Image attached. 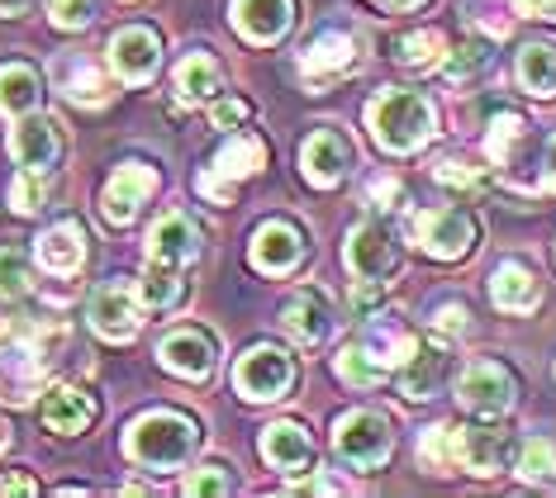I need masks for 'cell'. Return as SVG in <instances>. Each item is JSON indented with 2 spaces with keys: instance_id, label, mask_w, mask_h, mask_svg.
<instances>
[{
  "instance_id": "cell-1",
  "label": "cell",
  "mask_w": 556,
  "mask_h": 498,
  "mask_svg": "<svg viewBox=\"0 0 556 498\" xmlns=\"http://www.w3.org/2000/svg\"><path fill=\"white\" fill-rule=\"evenodd\" d=\"M195 446H200L195 418L172 413V408H157V413L134 418L129 432H124V451H129V461L148 465V470H176V465H186Z\"/></svg>"
},
{
  "instance_id": "cell-2",
  "label": "cell",
  "mask_w": 556,
  "mask_h": 498,
  "mask_svg": "<svg viewBox=\"0 0 556 498\" xmlns=\"http://www.w3.org/2000/svg\"><path fill=\"white\" fill-rule=\"evenodd\" d=\"M366 124L386 152H414L433 138V105L419 91H381L366 105Z\"/></svg>"
},
{
  "instance_id": "cell-3",
  "label": "cell",
  "mask_w": 556,
  "mask_h": 498,
  "mask_svg": "<svg viewBox=\"0 0 556 498\" xmlns=\"http://www.w3.org/2000/svg\"><path fill=\"white\" fill-rule=\"evenodd\" d=\"M267 166V143H262L257 133H238L229 138L219 152H214V162H210V171H200V195L214 200V204H229L233 200V186L243 181V176L252 171H262Z\"/></svg>"
},
{
  "instance_id": "cell-4",
  "label": "cell",
  "mask_w": 556,
  "mask_h": 498,
  "mask_svg": "<svg viewBox=\"0 0 556 498\" xmlns=\"http://www.w3.org/2000/svg\"><path fill=\"white\" fill-rule=\"evenodd\" d=\"M233 385L243 399L252 404H271L295 385V361L276 347H252L238 356V370H233Z\"/></svg>"
},
{
  "instance_id": "cell-5",
  "label": "cell",
  "mask_w": 556,
  "mask_h": 498,
  "mask_svg": "<svg viewBox=\"0 0 556 498\" xmlns=\"http://www.w3.org/2000/svg\"><path fill=\"white\" fill-rule=\"evenodd\" d=\"M338 451H343V461H352L357 470H381L390 461V451H395V437H390V423L381 413H343L338 418Z\"/></svg>"
},
{
  "instance_id": "cell-6",
  "label": "cell",
  "mask_w": 556,
  "mask_h": 498,
  "mask_svg": "<svg viewBox=\"0 0 556 498\" xmlns=\"http://www.w3.org/2000/svg\"><path fill=\"white\" fill-rule=\"evenodd\" d=\"M457 394H462V404L471 408V413L504 418L514 408V399H518V380H514V370L500 366V361H476V366H466Z\"/></svg>"
},
{
  "instance_id": "cell-7",
  "label": "cell",
  "mask_w": 556,
  "mask_h": 498,
  "mask_svg": "<svg viewBox=\"0 0 556 498\" xmlns=\"http://www.w3.org/2000/svg\"><path fill=\"white\" fill-rule=\"evenodd\" d=\"M414 238L433 261H462L476 242V219L466 209H428L414 219Z\"/></svg>"
},
{
  "instance_id": "cell-8",
  "label": "cell",
  "mask_w": 556,
  "mask_h": 498,
  "mask_svg": "<svg viewBox=\"0 0 556 498\" xmlns=\"http://www.w3.org/2000/svg\"><path fill=\"white\" fill-rule=\"evenodd\" d=\"M86 318H91V328L100 337L110 342H129L138 328H143V299H138L134 285H124V280H110V285H100L91 304H86Z\"/></svg>"
},
{
  "instance_id": "cell-9",
  "label": "cell",
  "mask_w": 556,
  "mask_h": 498,
  "mask_svg": "<svg viewBox=\"0 0 556 498\" xmlns=\"http://www.w3.org/2000/svg\"><path fill=\"white\" fill-rule=\"evenodd\" d=\"M248 261L257 266L262 276H286L305 261V233L286 219H271L252 233V247H248Z\"/></svg>"
},
{
  "instance_id": "cell-10",
  "label": "cell",
  "mask_w": 556,
  "mask_h": 498,
  "mask_svg": "<svg viewBox=\"0 0 556 498\" xmlns=\"http://www.w3.org/2000/svg\"><path fill=\"white\" fill-rule=\"evenodd\" d=\"M162 366L176 370V375H186V380H210L214 375V366H219V342L210 337L205 328H176L162 337Z\"/></svg>"
},
{
  "instance_id": "cell-11",
  "label": "cell",
  "mask_w": 556,
  "mask_h": 498,
  "mask_svg": "<svg viewBox=\"0 0 556 498\" xmlns=\"http://www.w3.org/2000/svg\"><path fill=\"white\" fill-rule=\"evenodd\" d=\"M157 62H162V38L153 29H143V24H129V29L110 38V67L119 72V81L129 86L153 81Z\"/></svg>"
},
{
  "instance_id": "cell-12",
  "label": "cell",
  "mask_w": 556,
  "mask_h": 498,
  "mask_svg": "<svg viewBox=\"0 0 556 498\" xmlns=\"http://www.w3.org/2000/svg\"><path fill=\"white\" fill-rule=\"evenodd\" d=\"M157 190V166L148 162H124L115 176H110L105 195H100V204H105V219L110 224H129L138 209H143L148 200H153Z\"/></svg>"
},
{
  "instance_id": "cell-13",
  "label": "cell",
  "mask_w": 556,
  "mask_h": 498,
  "mask_svg": "<svg viewBox=\"0 0 556 498\" xmlns=\"http://www.w3.org/2000/svg\"><path fill=\"white\" fill-rule=\"evenodd\" d=\"M452 370V347L442 337H428V342H414L409 361L400 370V394H409V399H433L442 390V380H447Z\"/></svg>"
},
{
  "instance_id": "cell-14",
  "label": "cell",
  "mask_w": 556,
  "mask_h": 498,
  "mask_svg": "<svg viewBox=\"0 0 556 498\" xmlns=\"http://www.w3.org/2000/svg\"><path fill=\"white\" fill-rule=\"evenodd\" d=\"M10 152H15L20 166L29 171H48L62 157V133L48 114H20L15 133H10Z\"/></svg>"
},
{
  "instance_id": "cell-15",
  "label": "cell",
  "mask_w": 556,
  "mask_h": 498,
  "mask_svg": "<svg viewBox=\"0 0 556 498\" xmlns=\"http://www.w3.org/2000/svg\"><path fill=\"white\" fill-rule=\"evenodd\" d=\"M281 328L290 332L295 342H305V347H314V342H324L328 332H333V304H328L324 290H295V295L286 299L281 309Z\"/></svg>"
},
{
  "instance_id": "cell-16",
  "label": "cell",
  "mask_w": 556,
  "mask_h": 498,
  "mask_svg": "<svg viewBox=\"0 0 556 498\" xmlns=\"http://www.w3.org/2000/svg\"><path fill=\"white\" fill-rule=\"evenodd\" d=\"M452 442H457V465H466L480 480L500 475L509 461V437L500 427H452Z\"/></svg>"
},
{
  "instance_id": "cell-17",
  "label": "cell",
  "mask_w": 556,
  "mask_h": 498,
  "mask_svg": "<svg viewBox=\"0 0 556 498\" xmlns=\"http://www.w3.org/2000/svg\"><path fill=\"white\" fill-rule=\"evenodd\" d=\"M300 166L314 186H338L352 166V148L338 129H314L305 138V152H300Z\"/></svg>"
},
{
  "instance_id": "cell-18",
  "label": "cell",
  "mask_w": 556,
  "mask_h": 498,
  "mask_svg": "<svg viewBox=\"0 0 556 498\" xmlns=\"http://www.w3.org/2000/svg\"><path fill=\"white\" fill-rule=\"evenodd\" d=\"M395 261H400V252H395V242H390V233L381 224H357L348 233V266L357 276L386 280L390 271H395Z\"/></svg>"
},
{
  "instance_id": "cell-19",
  "label": "cell",
  "mask_w": 556,
  "mask_h": 498,
  "mask_svg": "<svg viewBox=\"0 0 556 498\" xmlns=\"http://www.w3.org/2000/svg\"><path fill=\"white\" fill-rule=\"evenodd\" d=\"M195 257H200V228L186 219V214H167V219H157V228L148 233V261H162V266L186 271Z\"/></svg>"
},
{
  "instance_id": "cell-20",
  "label": "cell",
  "mask_w": 556,
  "mask_h": 498,
  "mask_svg": "<svg viewBox=\"0 0 556 498\" xmlns=\"http://www.w3.org/2000/svg\"><path fill=\"white\" fill-rule=\"evenodd\" d=\"M295 24V0H233V29L252 43H276Z\"/></svg>"
},
{
  "instance_id": "cell-21",
  "label": "cell",
  "mask_w": 556,
  "mask_h": 498,
  "mask_svg": "<svg viewBox=\"0 0 556 498\" xmlns=\"http://www.w3.org/2000/svg\"><path fill=\"white\" fill-rule=\"evenodd\" d=\"M39 418H43V427H48V432H58V437H77V432L91 427V418H96V399H91L86 390L58 385V390H48V394H43Z\"/></svg>"
},
{
  "instance_id": "cell-22",
  "label": "cell",
  "mask_w": 556,
  "mask_h": 498,
  "mask_svg": "<svg viewBox=\"0 0 556 498\" xmlns=\"http://www.w3.org/2000/svg\"><path fill=\"white\" fill-rule=\"evenodd\" d=\"M43 356L39 347H10V352H0V399L5 404H24L34 390H39V380H43Z\"/></svg>"
},
{
  "instance_id": "cell-23",
  "label": "cell",
  "mask_w": 556,
  "mask_h": 498,
  "mask_svg": "<svg viewBox=\"0 0 556 498\" xmlns=\"http://www.w3.org/2000/svg\"><path fill=\"white\" fill-rule=\"evenodd\" d=\"M490 295L504 314H533L542 304V280L528 271L523 261H504L495 276H490Z\"/></svg>"
},
{
  "instance_id": "cell-24",
  "label": "cell",
  "mask_w": 556,
  "mask_h": 498,
  "mask_svg": "<svg viewBox=\"0 0 556 498\" xmlns=\"http://www.w3.org/2000/svg\"><path fill=\"white\" fill-rule=\"evenodd\" d=\"M262 456L276 465V470H290V475H305L309 461H314V442L300 423H271L262 432Z\"/></svg>"
},
{
  "instance_id": "cell-25",
  "label": "cell",
  "mask_w": 556,
  "mask_h": 498,
  "mask_svg": "<svg viewBox=\"0 0 556 498\" xmlns=\"http://www.w3.org/2000/svg\"><path fill=\"white\" fill-rule=\"evenodd\" d=\"M39 261L48 266L53 276H77L81 261H86V233L81 224H53L48 233L39 238Z\"/></svg>"
},
{
  "instance_id": "cell-26",
  "label": "cell",
  "mask_w": 556,
  "mask_h": 498,
  "mask_svg": "<svg viewBox=\"0 0 556 498\" xmlns=\"http://www.w3.org/2000/svg\"><path fill=\"white\" fill-rule=\"evenodd\" d=\"M43 95V81L34 67H24V62H5L0 67V114H29L34 105H39Z\"/></svg>"
},
{
  "instance_id": "cell-27",
  "label": "cell",
  "mask_w": 556,
  "mask_h": 498,
  "mask_svg": "<svg viewBox=\"0 0 556 498\" xmlns=\"http://www.w3.org/2000/svg\"><path fill=\"white\" fill-rule=\"evenodd\" d=\"M219 81H224L219 62L205 58V53L181 58V67H176V95H181L186 105H205V100H214V91H219Z\"/></svg>"
},
{
  "instance_id": "cell-28",
  "label": "cell",
  "mask_w": 556,
  "mask_h": 498,
  "mask_svg": "<svg viewBox=\"0 0 556 498\" xmlns=\"http://www.w3.org/2000/svg\"><path fill=\"white\" fill-rule=\"evenodd\" d=\"M518 86L538 100L556 95V48L552 43H528L518 53Z\"/></svg>"
},
{
  "instance_id": "cell-29",
  "label": "cell",
  "mask_w": 556,
  "mask_h": 498,
  "mask_svg": "<svg viewBox=\"0 0 556 498\" xmlns=\"http://www.w3.org/2000/svg\"><path fill=\"white\" fill-rule=\"evenodd\" d=\"M348 67H352V38L348 34L328 29V34H319L309 43V53H305V72L309 76H338Z\"/></svg>"
},
{
  "instance_id": "cell-30",
  "label": "cell",
  "mask_w": 556,
  "mask_h": 498,
  "mask_svg": "<svg viewBox=\"0 0 556 498\" xmlns=\"http://www.w3.org/2000/svg\"><path fill=\"white\" fill-rule=\"evenodd\" d=\"M414 352V332L400 328V323H376L371 332H366V356H371L376 366H404Z\"/></svg>"
},
{
  "instance_id": "cell-31",
  "label": "cell",
  "mask_w": 556,
  "mask_h": 498,
  "mask_svg": "<svg viewBox=\"0 0 556 498\" xmlns=\"http://www.w3.org/2000/svg\"><path fill=\"white\" fill-rule=\"evenodd\" d=\"M395 58L404 62V67H442L447 62V38H442L438 29H419V34H404L395 38Z\"/></svg>"
},
{
  "instance_id": "cell-32",
  "label": "cell",
  "mask_w": 556,
  "mask_h": 498,
  "mask_svg": "<svg viewBox=\"0 0 556 498\" xmlns=\"http://www.w3.org/2000/svg\"><path fill=\"white\" fill-rule=\"evenodd\" d=\"M181 290H186L181 271H176V266H162V261H148L143 280H138V299H143L148 309H172V304L181 299Z\"/></svg>"
},
{
  "instance_id": "cell-33",
  "label": "cell",
  "mask_w": 556,
  "mask_h": 498,
  "mask_svg": "<svg viewBox=\"0 0 556 498\" xmlns=\"http://www.w3.org/2000/svg\"><path fill=\"white\" fill-rule=\"evenodd\" d=\"M518 475L528 484H556V446L533 437L523 446V456H518Z\"/></svg>"
},
{
  "instance_id": "cell-34",
  "label": "cell",
  "mask_w": 556,
  "mask_h": 498,
  "mask_svg": "<svg viewBox=\"0 0 556 498\" xmlns=\"http://www.w3.org/2000/svg\"><path fill=\"white\" fill-rule=\"evenodd\" d=\"M523 138V119L518 114H509V110H500L495 119H490V133H485V152L495 157L500 166L514 157V143Z\"/></svg>"
},
{
  "instance_id": "cell-35",
  "label": "cell",
  "mask_w": 556,
  "mask_h": 498,
  "mask_svg": "<svg viewBox=\"0 0 556 498\" xmlns=\"http://www.w3.org/2000/svg\"><path fill=\"white\" fill-rule=\"evenodd\" d=\"M34 276H29V257L20 247H0V295L5 299H20L29 295Z\"/></svg>"
},
{
  "instance_id": "cell-36",
  "label": "cell",
  "mask_w": 556,
  "mask_h": 498,
  "mask_svg": "<svg viewBox=\"0 0 556 498\" xmlns=\"http://www.w3.org/2000/svg\"><path fill=\"white\" fill-rule=\"evenodd\" d=\"M338 375H343L348 385L366 390V385H381L386 366H376L371 356H366V347H343V356H338Z\"/></svg>"
},
{
  "instance_id": "cell-37",
  "label": "cell",
  "mask_w": 556,
  "mask_h": 498,
  "mask_svg": "<svg viewBox=\"0 0 556 498\" xmlns=\"http://www.w3.org/2000/svg\"><path fill=\"white\" fill-rule=\"evenodd\" d=\"M419 456H424V465L433 470V475H452V465H457V442H452V427H428Z\"/></svg>"
},
{
  "instance_id": "cell-38",
  "label": "cell",
  "mask_w": 556,
  "mask_h": 498,
  "mask_svg": "<svg viewBox=\"0 0 556 498\" xmlns=\"http://www.w3.org/2000/svg\"><path fill=\"white\" fill-rule=\"evenodd\" d=\"M238 489V480H233V470L224 465V461H205L195 470L191 480H186V494H233Z\"/></svg>"
},
{
  "instance_id": "cell-39",
  "label": "cell",
  "mask_w": 556,
  "mask_h": 498,
  "mask_svg": "<svg viewBox=\"0 0 556 498\" xmlns=\"http://www.w3.org/2000/svg\"><path fill=\"white\" fill-rule=\"evenodd\" d=\"M43 200H48V181H43V171H24L15 176V186H10V204H15L20 214H34V209H43Z\"/></svg>"
},
{
  "instance_id": "cell-40",
  "label": "cell",
  "mask_w": 556,
  "mask_h": 498,
  "mask_svg": "<svg viewBox=\"0 0 556 498\" xmlns=\"http://www.w3.org/2000/svg\"><path fill=\"white\" fill-rule=\"evenodd\" d=\"M485 67H490V43H480V38L462 43L457 53H447V76H452V81H466V76H476Z\"/></svg>"
},
{
  "instance_id": "cell-41",
  "label": "cell",
  "mask_w": 556,
  "mask_h": 498,
  "mask_svg": "<svg viewBox=\"0 0 556 498\" xmlns=\"http://www.w3.org/2000/svg\"><path fill=\"white\" fill-rule=\"evenodd\" d=\"M67 95L77 100V105H105V100H110V86L100 81L91 67H72V72H67Z\"/></svg>"
},
{
  "instance_id": "cell-42",
  "label": "cell",
  "mask_w": 556,
  "mask_h": 498,
  "mask_svg": "<svg viewBox=\"0 0 556 498\" xmlns=\"http://www.w3.org/2000/svg\"><path fill=\"white\" fill-rule=\"evenodd\" d=\"M433 176H438V186L462 190V195H476V190H485V176H480V166H466V162H442Z\"/></svg>"
},
{
  "instance_id": "cell-43",
  "label": "cell",
  "mask_w": 556,
  "mask_h": 498,
  "mask_svg": "<svg viewBox=\"0 0 556 498\" xmlns=\"http://www.w3.org/2000/svg\"><path fill=\"white\" fill-rule=\"evenodd\" d=\"M48 20H53L58 29H86V24L96 20V5L91 0H48Z\"/></svg>"
},
{
  "instance_id": "cell-44",
  "label": "cell",
  "mask_w": 556,
  "mask_h": 498,
  "mask_svg": "<svg viewBox=\"0 0 556 498\" xmlns=\"http://www.w3.org/2000/svg\"><path fill=\"white\" fill-rule=\"evenodd\" d=\"M381 304H386V285H381V280H366L362 276L357 285H352V309H357L362 318H371Z\"/></svg>"
},
{
  "instance_id": "cell-45",
  "label": "cell",
  "mask_w": 556,
  "mask_h": 498,
  "mask_svg": "<svg viewBox=\"0 0 556 498\" xmlns=\"http://www.w3.org/2000/svg\"><path fill=\"white\" fill-rule=\"evenodd\" d=\"M210 119H214V129H238V124L248 119V105H243V100H219Z\"/></svg>"
},
{
  "instance_id": "cell-46",
  "label": "cell",
  "mask_w": 556,
  "mask_h": 498,
  "mask_svg": "<svg viewBox=\"0 0 556 498\" xmlns=\"http://www.w3.org/2000/svg\"><path fill=\"white\" fill-rule=\"evenodd\" d=\"M433 328L438 332H466V304H447V309H438Z\"/></svg>"
},
{
  "instance_id": "cell-47",
  "label": "cell",
  "mask_w": 556,
  "mask_h": 498,
  "mask_svg": "<svg viewBox=\"0 0 556 498\" xmlns=\"http://www.w3.org/2000/svg\"><path fill=\"white\" fill-rule=\"evenodd\" d=\"M518 15H533V20H552L556 15V0H514Z\"/></svg>"
},
{
  "instance_id": "cell-48",
  "label": "cell",
  "mask_w": 556,
  "mask_h": 498,
  "mask_svg": "<svg viewBox=\"0 0 556 498\" xmlns=\"http://www.w3.org/2000/svg\"><path fill=\"white\" fill-rule=\"evenodd\" d=\"M0 494H39V484L29 475H0Z\"/></svg>"
},
{
  "instance_id": "cell-49",
  "label": "cell",
  "mask_w": 556,
  "mask_h": 498,
  "mask_svg": "<svg viewBox=\"0 0 556 498\" xmlns=\"http://www.w3.org/2000/svg\"><path fill=\"white\" fill-rule=\"evenodd\" d=\"M542 181H547V190H556V138L542 152Z\"/></svg>"
},
{
  "instance_id": "cell-50",
  "label": "cell",
  "mask_w": 556,
  "mask_h": 498,
  "mask_svg": "<svg viewBox=\"0 0 556 498\" xmlns=\"http://www.w3.org/2000/svg\"><path fill=\"white\" fill-rule=\"evenodd\" d=\"M24 5H29V0H0V15H20Z\"/></svg>"
},
{
  "instance_id": "cell-51",
  "label": "cell",
  "mask_w": 556,
  "mask_h": 498,
  "mask_svg": "<svg viewBox=\"0 0 556 498\" xmlns=\"http://www.w3.org/2000/svg\"><path fill=\"white\" fill-rule=\"evenodd\" d=\"M381 5H390V10H419L424 0H381Z\"/></svg>"
},
{
  "instance_id": "cell-52",
  "label": "cell",
  "mask_w": 556,
  "mask_h": 498,
  "mask_svg": "<svg viewBox=\"0 0 556 498\" xmlns=\"http://www.w3.org/2000/svg\"><path fill=\"white\" fill-rule=\"evenodd\" d=\"M0 451H5V423H0Z\"/></svg>"
},
{
  "instance_id": "cell-53",
  "label": "cell",
  "mask_w": 556,
  "mask_h": 498,
  "mask_svg": "<svg viewBox=\"0 0 556 498\" xmlns=\"http://www.w3.org/2000/svg\"><path fill=\"white\" fill-rule=\"evenodd\" d=\"M552 20H556V15H552Z\"/></svg>"
}]
</instances>
